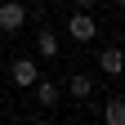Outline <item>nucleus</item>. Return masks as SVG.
Instances as JSON below:
<instances>
[{
  "label": "nucleus",
  "mask_w": 125,
  "mask_h": 125,
  "mask_svg": "<svg viewBox=\"0 0 125 125\" xmlns=\"http://www.w3.org/2000/svg\"><path fill=\"white\" fill-rule=\"evenodd\" d=\"M94 31H98V22L89 18V9H76L72 18H67V36H72L76 45H89V40H94Z\"/></svg>",
  "instance_id": "nucleus-1"
},
{
  "label": "nucleus",
  "mask_w": 125,
  "mask_h": 125,
  "mask_svg": "<svg viewBox=\"0 0 125 125\" xmlns=\"http://www.w3.org/2000/svg\"><path fill=\"white\" fill-rule=\"evenodd\" d=\"M27 22V9L18 5V0H0V27H5V31H18Z\"/></svg>",
  "instance_id": "nucleus-2"
},
{
  "label": "nucleus",
  "mask_w": 125,
  "mask_h": 125,
  "mask_svg": "<svg viewBox=\"0 0 125 125\" xmlns=\"http://www.w3.org/2000/svg\"><path fill=\"white\" fill-rule=\"evenodd\" d=\"M98 67H103L107 76H121V72H125V54H121V49H103V54H98Z\"/></svg>",
  "instance_id": "nucleus-3"
},
{
  "label": "nucleus",
  "mask_w": 125,
  "mask_h": 125,
  "mask_svg": "<svg viewBox=\"0 0 125 125\" xmlns=\"http://www.w3.org/2000/svg\"><path fill=\"white\" fill-rule=\"evenodd\" d=\"M13 85H36V62H31V58L13 62Z\"/></svg>",
  "instance_id": "nucleus-4"
},
{
  "label": "nucleus",
  "mask_w": 125,
  "mask_h": 125,
  "mask_svg": "<svg viewBox=\"0 0 125 125\" xmlns=\"http://www.w3.org/2000/svg\"><path fill=\"white\" fill-rule=\"evenodd\" d=\"M36 54H40V58H54V54H58V36H54V31L40 27V36H36Z\"/></svg>",
  "instance_id": "nucleus-5"
},
{
  "label": "nucleus",
  "mask_w": 125,
  "mask_h": 125,
  "mask_svg": "<svg viewBox=\"0 0 125 125\" xmlns=\"http://www.w3.org/2000/svg\"><path fill=\"white\" fill-rule=\"evenodd\" d=\"M103 121H107V125H125V103H121V98H107Z\"/></svg>",
  "instance_id": "nucleus-6"
},
{
  "label": "nucleus",
  "mask_w": 125,
  "mask_h": 125,
  "mask_svg": "<svg viewBox=\"0 0 125 125\" xmlns=\"http://www.w3.org/2000/svg\"><path fill=\"white\" fill-rule=\"evenodd\" d=\"M67 89L76 94V98H89V94H94V81H89V76H85V72H76V76H72V85H67Z\"/></svg>",
  "instance_id": "nucleus-7"
},
{
  "label": "nucleus",
  "mask_w": 125,
  "mask_h": 125,
  "mask_svg": "<svg viewBox=\"0 0 125 125\" xmlns=\"http://www.w3.org/2000/svg\"><path fill=\"white\" fill-rule=\"evenodd\" d=\"M36 94H40V103H45V107H54V103H58V85H49V81H40Z\"/></svg>",
  "instance_id": "nucleus-8"
},
{
  "label": "nucleus",
  "mask_w": 125,
  "mask_h": 125,
  "mask_svg": "<svg viewBox=\"0 0 125 125\" xmlns=\"http://www.w3.org/2000/svg\"><path fill=\"white\" fill-rule=\"evenodd\" d=\"M76 5H81V9H94V5H98V0H76Z\"/></svg>",
  "instance_id": "nucleus-9"
},
{
  "label": "nucleus",
  "mask_w": 125,
  "mask_h": 125,
  "mask_svg": "<svg viewBox=\"0 0 125 125\" xmlns=\"http://www.w3.org/2000/svg\"><path fill=\"white\" fill-rule=\"evenodd\" d=\"M116 5H121V9H125V0H116Z\"/></svg>",
  "instance_id": "nucleus-10"
},
{
  "label": "nucleus",
  "mask_w": 125,
  "mask_h": 125,
  "mask_svg": "<svg viewBox=\"0 0 125 125\" xmlns=\"http://www.w3.org/2000/svg\"><path fill=\"white\" fill-rule=\"evenodd\" d=\"M0 49H5V45H0Z\"/></svg>",
  "instance_id": "nucleus-11"
}]
</instances>
